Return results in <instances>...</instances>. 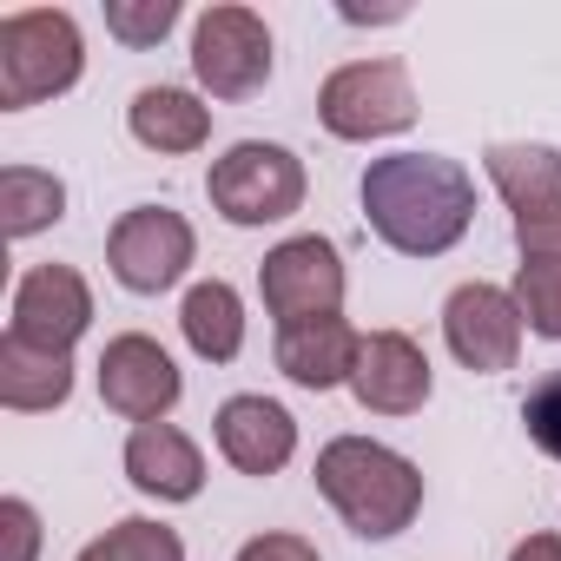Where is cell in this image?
Masks as SVG:
<instances>
[{"instance_id": "18", "label": "cell", "mask_w": 561, "mask_h": 561, "mask_svg": "<svg viewBox=\"0 0 561 561\" xmlns=\"http://www.w3.org/2000/svg\"><path fill=\"white\" fill-rule=\"evenodd\" d=\"M179 331H185L192 357L231 364V357L244 351V305H238V291L225 285V277H205V285H192L185 305H179Z\"/></svg>"}, {"instance_id": "10", "label": "cell", "mask_w": 561, "mask_h": 561, "mask_svg": "<svg viewBox=\"0 0 561 561\" xmlns=\"http://www.w3.org/2000/svg\"><path fill=\"white\" fill-rule=\"evenodd\" d=\"M179 364L146 337V331H126L100 351V403L113 416H126L133 430L139 423H165L172 403H179Z\"/></svg>"}, {"instance_id": "24", "label": "cell", "mask_w": 561, "mask_h": 561, "mask_svg": "<svg viewBox=\"0 0 561 561\" xmlns=\"http://www.w3.org/2000/svg\"><path fill=\"white\" fill-rule=\"evenodd\" d=\"M522 430H528V443H535L541 456L561 462V370H548V377L522 397Z\"/></svg>"}, {"instance_id": "8", "label": "cell", "mask_w": 561, "mask_h": 561, "mask_svg": "<svg viewBox=\"0 0 561 561\" xmlns=\"http://www.w3.org/2000/svg\"><path fill=\"white\" fill-rule=\"evenodd\" d=\"M192 73L211 100H251L271 80V27L251 8H205L192 27Z\"/></svg>"}, {"instance_id": "11", "label": "cell", "mask_w": 561, "mask_h": 561, "mask_svg": "<svg viewBox=\"0 0 561 561\" xmlns=\"http://www.w3.org/2000/svg\"><path fill=\"white\" fill-rule=\"evenodd\" d=\"M87 324H93V291H87V277L73 264H34L14 285L8 337H27L41 351H73Z\"/></svg>"}, {"instance_id": "1", "label": "cell", "mask_w": 561, "mask_h": 561, "mask_svg": "<svg viewBox=\"0 0 561 561\" xmlns=\"http://www.w3.org/2000/svg\"><path fill=\"white\" fill-rule=\"evenodd\" d=\"M364 218L403 257H443L476 225V179L443 152H390L364 172Z\"/></svg>"}, {"instance_id": "17", "label": "cell", "mask_w": 561, "mask_h": 561, "mask_svg": "<svg viewBox=\"0 0 561 561\" xmlns=\"http://www.w3.org/2000/svg\"><path fill=\"white\" fill-rule=\"evenodd\" d=\"M126 126L146 152H198L211 139V106H198L185 87H139Z\"/></svg>"}, {"instance_id": "27", "label": "cell", "mask_w": 561, "mask_h": 561, "mask_svg": "<svg viewBox=\"0 0 561 561\" xmlns=\"http://www.w3.org/2000/svg\"><path fill=\"white\" fill-rule=\"evenodd\" d=\"M231 561H324L305 535H251Z\"/></svg>"}, {"instance_id": "25", "label": "cell", "mask_w": 561, "mask_h": 561, "mask_svg": "<svg viewBox=\"0 0 561 561\" xmlns=\"http://www.w3.org/2000/svg\"><path fill=\"white\" fill-rule=\"evenodd\" d=\"M0 528H8V561H34L41 554V515H34V502L8 495V502H0Z\"/></svg>"}, {"instance_id": "4", "label": "cell", "mask_w": 561, "mask_h": 561, "mask_svg": "<svg viewBox=\"0 0 561 561\" xmlns=\"http://www.w3.org/2000/svg\"><path fill=\"white\" fill-rule=\"evenodd\" d=\"M211 211L225 225H277L305 205V159L277 139H238L205 172Z\"/></svg>"}, {"instance_id": "9", "label": "cell", "mask_w": 561, "mask_h": 561, "mask_svg": "<svg viewBox=\"0 0 561 561\" xmlns=\"http://www.w3.org/2000/svg\"><path fill=\"white\" fill-rule=\"evenodd\" d=\"M522 305H515V291H502V285H456L449 291V305H443V344H449V357L462 364V370H476V377H502V370H515V357H522Z\"/></svg>"}, {"instance_id": "20", "label": "cell", "mask_w": 561, "mask_h": 561, "mask_svg": "<svg viewBox=\"0 0 561 561\" xmlns=\"http://www.w3.org/2000/svg\"><path fill=\"white\" fill-rule=\"evenodd\" d=\"M60 218H67V185L54 172H41V165L0 172V225H8V238H34Z\"/></svg>"}, {"instance_id": "5", "label": "cell", "mask_w": 561, "mask_h": 561, "mask_svg": "<svg viewBox=\"0 0 561 561\" xmlns=\"http://www.w3.org/2000/svg\"><path fill=\"white\" fill-rule=\"evenodd\" d=\"M318 119L331 139H390L416 126V87L403 60H351L318 87Z\"/></svg>"}, {"instance_id": "16", "label": "cell", "mask_w": 561, "mask_h": 561, "mask_svg": "<svg viewBox=\"0 0 561 561\" xmlns=\"http://www.w3.org/2000/svg\"><path fill=\"white\" fill-rule=\"evenodd\" d=\"M73 397V351H41L27 337H0V403L41 416Z\"/></svg>"}, {"instance_id": "21", "label": "cell", "mask_w": 561, "mask_h": 561, "mask_svg": "<svg viewBox=\"0 0 561 561\" xmlns=\"http://www.w3.org/2000/svg\"><path fill=\"white\" fill-rule=\"evenodd\" d=\"M80 561H185V541L165 522H152V515H126L100 541H87Z\"/></svg>"}, {"instance_id": "2", "label": "cell", "mask_w": 561, "mask_h": 561, "mask_svg": "<svg viewBox=\"0 0 561 561\" xmlns=\"http://www.w3.org/2000/svg\"><path fill=\"white\" fill-rule=\"evenodd\" d=\"M318 489L344 515V528L364 535V541L403 535L423 508V469L410 456H397L390 443H370V436L324 443L318 449Z\"/></svg>"}, {"instance_id": "12", "label": "cell", "mask_w": 561, "mask_h": 561, "mask_svg": "<svg viewBox=\"0 0 561 561\" xmlns=\"http://www.w3.org/2000/svg\"><path fill=\"white\" fill-rule=\"evenodd\" d=\"M436 377H430V357L416 337L403 331H370L364 351H357V370H351V397L377 416H416L430 403Z\"/></svg>"}, {"instance_id": "26", "label": "cell", "mask_w": 561, "mask_h": 561, "mask_svg": "<svg viewBox=\"0 0 561 561\" xmlns=\"http://www.w3.org/2000/svg\"><path fill=\"white\" fill-rule=\"evenodd\" d=\"M515 244H522V257H561V205L515 218Z\"/></svg>"}, {"instance_id": "15", "label": "cell", "mask_w": 561, "mask_h": 561, "mask_svg": "<svg viewBox=\"0 0 561 561\" xmlns=\"http://www.w3.org/2000/svg\"><path fill=\"white\" fill-rule=\"evenodd\" d=\"M364 337L344 318H318V324H291L277 331V370H285L298 390H337L357 370Z\"/></svg>"}, {"instance_id": "14", "label": "cell", "mask_w": 561, "mask_h": 561, "mask_svg": "<svg viewBox=\"0 0 561 561\" xmlns=\"http://www.w3.org/2000/svg\"><path fill=\"white\" fill-rule=\"evenodd\" d=\"M126 476L139 495H159V502H192L205 489V456L185 430L172 423H139L126 436Z\"/></svg>"}, {"instance_id": "22", "label": "cell", "mask_w": 561, "mask_h": 561, "mask_svg": "<svg viewBox=\"0 0 561 561\" xmlns=\"http://www.w3.org/2000/svg\"><path fill=\"white\" fill-rule=\"evenodd\" d=\"M515 305H522V324L535 337H561V257H522Z\"/></svg>"}, {"instance_id": "13", "label": "cell", "mask_w": 561, "mask_h": 561, "mask_svg": "<svg viewBox=\"0 0 561 561\" xmlns=\"http://www.w3.org/2000/svg\"><path fill=\"white\" fill-rule=\"evenodd\" d=\"M211 430H218V456L238 476H277L298 456V423H291L285 403H271V397H231V403H218Z\"/></svg>"}, {"instance_id": "3", "label": "cell", "mask_w": 561, "mask_h": 561, "mask_svg": "<svg viewBox=\"0 0 561 561\" xmlns=\"http://www.w3.org/2000/svg\"><path fill=\"white\" fill-rule=\"evenodd\" d=\"M80 67H87V47L67 8H21L0 21V106L8 113L73 93Z\"/></svg>"}, {"instance_id": "19", "label": "cell", "mask_w": 561, "mask_h": 561, "mask_svg": "<svg viewBox=\"0 0 561 561\" xmlns=\"http://www.w3.org/2000/svg\"><path fill=\"white\" fill-rule=\"evenodd\" d=\"M489 185L515 218L561 205V152L554 146H489Z\"/></svg>"}, {"instance_id": "6", "label": "cell", "mask_w": 561, "mask_h": 561, "mask_svg": "<svg viewBox=\"0 0 561 561\" xmlns=\"http://www.w3.org/2000/svg\"><path fill=\"white\" fill-rule=\"evenodd\" d=\"M257 291H264V311L277 324H318V318H337L344 305V257L331 238L305 231V238H285L277 251H264L257 264Z\"/></svg>"}, {"instance_id": "23", "label": "cell", "mask_w": 561, "mask_h": 561, "mask_svg": "<svg viewBox=\"0 0 561 561\" xmlns=\"http://www.w3.org/2000/svg\"><path fill=\"white\" fill-rule=\"evenodd\" d=\"M179 21V0H106V34L126 47H159Z\"/></svg>"}, {"instance_id": "7", "label": "cell", "mask_w": 561, "mask_h": 561, "mask_svg": "<svg viewBox=\"0 0 561 561\" xmlns=\"http://www.w3.org/2000/svg\"><path fill=\"white\" fill-rule=\"evenodd\" d=\"M192 257H198V238H192L185 211H172V205H133V211H119V225L106 238L113 277L126 291H139V298L172 291Z\"/></svg>"}, {"instance_id": "28", "label": "cell", "mask_w": 561, "mask_h": 561, "mask_svg": "<svg viewBox=\"0 0 561 561\" xmlns=\"http://www.w3.org/2000/svg\"><path fill=\"white\" fill-rule=\"evenodd\" d=\"M508 561H561V535H528V541H515Z\"/></svg>"}]
</instances>
